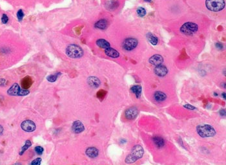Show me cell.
Here are the masks:
<instances>
[{
    "mask_svg": "<svg viewBox=\"0 0 226 165\" xmlns=\"http://www.w3.org/2000/svg\"><path fill=\"white\" fill-rule=\"evenodd\" d=\"M144 154V150L141 145H135L132 148L131 152L129 154L126 158V163L127 164H131L135 163L136 161L142 157Z\"/></svg>",
    "mask_w": 226,
    "mask_h": 165,
    "instance_id": "obj_1",
    "label": "cell"
},
{
    "mask_svg": "<svg viewBox=\"0 0 226 165\" xmlns=\"http://www.w3.org/2000/svg\"><path fill=\"white\" fill-rule=\"evenodd\" d=\"M196 129L198 135L202 138L212 137L216 134L215 129L210 124H200L197 126Z\"/></svg>",
    "mask_w": 226,
    "mask_h": 165,
    "instance_id": "obj_2",
    "label": "cell"
},
{
    "mask_svg": "<svg viewBox=\"0 0 226 165\" xmlns=\"http://www.w3.org/2000/svg\"><path fill=\"white\" fill-rule=\"evenodd\" d=\"M65 53L71 58H80L83 55V50L78 45L70 44L65 49Z\"/></svg>",
    "mask_w": 226,
    "mask_h": 165,
    "instance_id": "obj_3",
    "label": "cell"
},
{
    "mask_svg": "<svg viewBox=\"0 0 226 165\" xmlns=\"http://www.w3.org/2000/svg\"><path fill=\"white\" fill-rule=\"evenodd\" d=\"M207 9L212 12H220L224 9L225 3L224 0H206Z\"/></svg>",
    "mask_w": 226,
    "mask_h": 165,
    "instance_id": "obj_4",
    "label": "cell"
},
{
    "mask_svg": "<svg viewBox=\"0 0 226 165\" xmlns=\"http://www.w3.org/2000/svg\"><path fill=\"white\" fill-rule=\"evenodd\" d=\"M180 32L184 35L190 36L195 34L198 30V26L197 23L192 21L186 22L182 25L180 27Z\"/></svg>",
    "mask_w": 226,
    "mask_h": 165,
    "instance_id": "obj_5",
    "label": "cell"
},
{
    "mask_svg": "<svg viewBox=\"0 0 226 165\" xmlns=\"http://www.w3.org/2000/svg\"><path fill=\"white\" fill-rule=\"evenodd\" d=\"M7 93L11 96H25L30 93V91L21 89L17 83H15L9 89Z\"/></svg>",
    "mask_w": 226,
    "mask_h": 165,
    "instance_id": "obj_6",
    "label": "cell"
},
{
    "mask_svg": "<svg viewBox=\"0 0 226 165\" xmlns=\"http://www.w3.org/2000/svg\"><path fill=\"white\" fill-rule=\"evenodd\" d=\"M138 41L135 38H127L122 43V47L126 51H131L137 47Z\"/></svg>",
    "mask_w": 226,
    "mask_h": 165,
    "instance_id": "obj_7",
    "label": "cell"
},
{
    "mask_svg": "<svg viewBox=\"0 0 226 165\" xmlns=\"http://www.w3.org/2000/svg\"><path fill=\"white\" fill-rule=\"evenodd\" d=\"M21 129L27 132H32L36 129V124L31 120H26L21 124Z\"/></svg>",
    "mask_w": 226,
    "mask_h": 165,
    "instance_id": "obj_8",
    "label": "cell"
},
{
    "mask_svg": "<svg viewBox=\"0 0 226 165\" xmlns=\"http://www.w3.org/2000/svg\"><path fill=\"white\" fill-rule=\"evenodd\" d=\"M138 110L136 107H131L127 109L125 112V116L128 120H133L137 117Z\"/></svg>",
    "mask_w": 226,
    "mask_h": 165,
    "instance_id": "obj_9",
    "label": "cell"
},
{
    "mask_svg": "<svg viewBox=\"0 0 226 165\" xmlns=\"http://www.w3.org/2000/svg\"><path fill=\"white\" fill-rule=\"evenodd\" d=\"M154 72L155 75H156L158 77H163L165 75H167L168 73V69L167 67H165L163 65L161 64L160 66H157L154 69Z\"/></svg>",
    "mask_w": 226,
    "mask_h": 165,
    "instance_id": "obj_10",
    "label": "cell"
},
{
    "mask_svg": "<svg viewBox=\"0 0 226 165\" xmlns=\"http://www.w3.org/2000/svg\"><path fill=\"white\" fill-rule=\"evenodd\" d=\"M72 130L74 134H80L85 130V126L80 120H76L72 123Z\"/></svg>",
    "mask_w": 226,
    "mask_h": 165,
    "instance_id": "obj_11",
    "label": "cell"
},
{
    "mask_svg": "<svg viewBox=\"0 0 226 165\" xmlns=\"http://www.w3.org/2000/svg\"><path fill=\"white\" fill-rule=\"evenodd\" d=\"M149 63L153 65V66H160V65L163 64V58L162 57V56L160 55H154L149 58Z\"/></svg>",
    "mask_w": 226,
    "mask_h": 165,
    "instance_id": "obj_12",
    "label": "cell"
},
{
    "mask_svg": "<svg viewBox=\"0 0 226 165\" xmlns=\"http://www.w3.org/2000/svg\"><path fill=\"white\" fill-rule=\"evenodd\" d=\"M88 84L91 88H98L101 84V82L98 78L96 77H90L87 78Z\"/></svg>",
    "mask_w": 226,
    "mask_h": 165,
    "instance_id": "obj_13",
    "label": "cell"
},
{
    "mask_svg": "<svg viewBox=\"0 0 226 165\" xmlns=\"http://www.w3.org/2000/svg\"><path fill=\"white\" fill-rule=\"evenodd\" d=\"M86 155L90 158H95L99 155V150L95 147H89L85 151Z\"/></svg>",
    "mask_w": 226,
    "mask_h": 165,
    "instance_id": "obj_14",
    "label": "cell"
},
{
    "mask_svg": "<svg viewBox=\"0 0 226 165\" xmlns=\"http://www.w3.org/2000/svg\"><path fill=\"white\" fill-rule=\"evenodd\" d=\"M105 53L106 55L109 56V57H111L113 58H117L119 56V53L118 51L111 47L107 49H105Z\"/></svg>",
    "mask_w": 226,
    "mask_h": 165,
    "instance_id": "obj_15",
    "label": "cell"
},
{
    "mask_svg": "<svg viewBox=\"0 0 226 165\" xmlns=\"http://www.w3.org/2000/svg\"><path fill=\"white\" fill-rule=\"evenodd\" d=\"M153 98L155 101L158 102H161L165 101L166 99H167V95H166L165 93H163V92L158 91L154 93Z\"/></svg>",
    "mask_w": 226,
    "mask_h": 165,
    "instance_id": "obj_16",
    "label": "cell"
},
{
    "mask_svg": "<svg viewBox=\"0 0 226 165\" xmlns=\"http://www.w3.org/2000/svg\"><path fill=\"white\" fill-rule=\"evenodd\" d=\"M152 141L157 148H162L165 146V140L162 137L160 136H154L152 137Z\"/></svg>",
    "mask_w": 226,
    "mask_h": 165,
    "instance_id": "obj_17",
    "label": "cell"
},
{
    "mask_svg": "<svg viewBox=\"0 0 226 165\" xmlns=\"http://www.w3.org/2000/svg\"><path fill=\"white\" fill-rule=\"evenodd\" d=\"M21 87H22L23 89L24 90H28L31 86L32 84V80L31 77H25L24 78H23V80H21Z\"/></svg>",
    "mask_w": 226,
    "mask_h": 165,
    "instance_id": "obj_18",
    "label": "cell"
},
{
    "mask_svg": "<svg viewBox=\"0 0 226 165\" xmlns=\"http://www.w3.org/2000/svg\"><path fill=\"white\" fill-rule=\"evenodd\" d=\"M108 26V21L105 19H102L99 21H96L94 24V27L97 29H101V30H105L107 29Z\"/></svg>",
    "mask_w": 226,
    "mask_h": 165,
    "instance_id": "obj_19",
    "label": "cell"
},
{
    "mask_svg": "<svg viewBox=\"0 0 226 165\" xmlns=\"http://www.w3.org/2000/svg\"><path fill=\"white\" fill-rule=\"evenodd\" d=\"M146 38L148 41L150 42L152 45H156L158 43V38L150 32H149L146 34Z\"/></svg>",
    "mask_w": 226,
    "mask_h": 165,
    "instance_id": "obj_20",
    "label": "cell"
},
{
    "mask_svg": "<svg viewBox=\"0 0 226 165\" xmlns=\"http://www.w3.org/2000/svg\"><path fill=\"white\" fill-rule=\"evenodd\" d=\"M96 43V45L98 46L99 47L102 49H104L111 47L110 43L108 41H107V40H105V39H98Z\"/></svg>",
    "mask_w": 226,
    "mask_h": 165,
    "instance_id": "obj_21",
    "label": "cell"
},
{
    "mask_svg": "<svg viewBox=\"0 0 226 165\" xmlns=\"http://www.w3.org/2000/svg\"><path fill=\"white\" fill-rule=\"evenodd\" d=\"M130 91H131L132 93H134L135 94V96L137 97V99H139L140 97L142 89H141V87L140 86L135 85V86H133L132 87L130 88Z\"/></svg>",
    "mask_w": 226,
    "mask_h": 165,
    "instance_id": "obj_22",
    "label": "cell"
},
{
    "mask_svg": "<svg viewBox=\"0 0 226 165\" xmlns=\"http://www.w3.org/2000/svg\"><path fill=\"white\" fill-rule=\"evenodd\" d=\"M31 145H32L31 142L29 140H26V142H25V145H24L23 147L22 148H21V150H20V155H22L24 153H25V151L27 149H28L29 148H30V147H31Z\"/></svg>",
    "mask_w": 226,
    "mask_h": 165,
    "instance_id": "obj_23",
    "label": "cell"
},
{
    "mask_svg": "<svg viewBox=\"0 0 226 165\" xmlns=\"http://www.w3.org/2000/svg\"><path fill=\"white\" fill-rule=\"evenodd\" d=\"M60 75H61L60 73H55V74L51 75L49 76H48V77H47V79L48 82H54Z\"/></svg>",
    "mask_w": 226,
    "mask_h": 165,
    "instance_id": "obj_24",
    "label": "cell"
},
{
    "mask_svg": "<svg viewBox=\"0 0 226 165\" xmlns=\"http://www.w3.org/2000/svg\"><path fill=\"white\" fill-rule=\"evenodd\" d=\"M137 14L139 16V17L143 18L146 15V10L143 7H138L137 10Z\"/></svg>",
    "mask_w": 226,
    "mask_h": 165,
    "instance_id": "obj_25",
    "label": "cell"
},
{
    "mask_svg": "<svg viewBox=\"0 0 226 165\" xmlns=\"http://www.w3.org/2000/svg\"><path fill=\"white\" fill-rule=\"evenodd\" d=\"M34 150H35V151H36V153L38 154V155H42V153H43V151H44L43 148L42 147H40V146L35 147Z\"/></svg>",
    "mask_w": 226,
    "mask_h": 165,
    "instance_id": "obj_26",
    "label": "cell"
},
{
    "mask_svg": "<svg viewBox=\"0 0 226 165\" xmlns=\"http://www.w3.org/2000/svg\"><path fill=\"white\" fill-rule=\"evenodd\" d=\"M17 16H18V18L19 21H22L23 18L24 17V13H23L22 10H18V12L17 13Z\"/></svg>",
    "mask_w": 226,
    "mask_h": 165,
    "instance_id": "obj_27",
    "label": "cell"
},
{
    "mask_svg": "<svg viewBox=\"0 0 226 165\" xmlns=\"http://www.w3.org/2000/svg\"><path fill=\"white\" fill-rule=\"evenodd\" d=\"M41 162H42V159L40 157H38L35 159L34 160L32 161L31 164L32 165H40L41 164Z\"/></svg>",
    "mask_w": 226,
    "mask_h": 165,
    "instance_id": "obj_28",
    "label": "cell"
},
{
    "mask_svg": "<svg viewBox=\"0 0 226 165\" xmlns=\"http://www.w3.org/2000/svg\"><path fill=\"white\" fill-rule=\"evenodd\" d=\"M8 21H9V18H8V16L6 15V14H3L2 17H1V21L3 23H7L8 22Z\"/></svg>",
    "mask_w": 226,
    "mask_h": 165,
    "instance_id": "obj_29",
    "label": "cell"
},
{
    "mask_svg": "<svg viewBox=\"0 0 226 165\" xmlns=\"http://www.w3.org/2000/svg\"><path fill=\"white\" fill-rule=\"evenodd\" d=\"M184 107L186 108L187 110H196V107L195 106H193V105H190V104H189L184 105Z\"/></svg>",
    "mask_w": 226,
    "mask_h": 165,
    "instance_id": "obj_30",
    "label": "cell"
},
{
    "mask_svg": "<svg viewBox=\"0 0 226 165\" xmlns=\"http://www.w3.org/2000/svg\"><path fill=\"white\" fill-rule=\"evenodd\" d=\"M105 93H106L105 91H103V90H101L99 92H98L97 96H98V97H99V98H103V97L105 96Z\"/></svg>",
    "mask_w": 226,
    "mask_h": 165,
    "instance_id": "obj_31",
    "label": "cell"
},
{
    "mask_svg": "<svg viewBox=\"0 0 226 165\" xmlns=\"http://www.w3.org/2000/svg\"><path fill=\"white\" fill-rule=\"evenodd\" d=\"M215 47L218 49H223V44L220 42H217L215 44Z\"/></svg>",
    "mask_w": 226,
    "mask_h": 165,
    "instance_id": "obj_32",
    "label": "cell"
},
{
    "mask_svg": "<svg viewBox=\"0 0 226 165\" xmlns=\"http://www.w3.org/2000/svg\"><path fill=\"white\" fill-rule=\"evenodd\" d=\"M219 113H220V115L222 116V117H224V116H225V114H226L225 110H224V109H222V110H221L220 111Z\"/></svg>",
    "mask_w": 226,
    "mask_h": 165,
    "instance_id": "obj_33",
    "label": "cell"
},
{
    "mask_svg": "<svg viewBox=\"0 0 226 165\" xmlns=\"http://www.w3.org/2000/svg\"><path fill=\"white\" fill-rule=\"evenodd\" d=\"M3 126L0 125V135H2L3 133Z\"/></svg>",
    "mask_w": 226,
    "mask_h": 165,
    "instance_id": "obj_34",
    "label": "cell"
},
{
    "mask_svg": "<svg viewBox=\"0 0 226 165\" xmlns=\"http://www.w3.org/2000/svg\"><path fill=\"white\" fill-rule=\"evenodd\" d=\"M222 96L223 97V98H224V100L226 99V97H225V93H223L222 94Z\"/></svg>",
    "mask_w": 226,
    "mask_h": 165,
    "instance_id": "obj_35",
    "label": "cell"
},
{
    "mask_svg": "<svg viewBox=\"0 0 226 165\" xmlns=\"http://www.w3.org/2000/svg\"><path fill=\"white\" fill-rule=\"evenodd\" d=\"M223 86H224V88L225 89V83H223Z\"/></svg>",
    "mask_w": 226,
    "mask_h": 165,
    "instance_id": "obj_36",
    "label": "cell"
},
{
    "mask_svg": "<svg viewBox=\"0 0 226 165\" xmlns=\"http://www.w3.org/2000/svg\"><path fill=\"white\" fill-rule=\"evenodd\" d=\"M152 1V0H145V1H147V2H151Z\"/></svg>",
    "mask_w": 226,
    "mask_h": 165,
    "instance_id": "obj_37",
    "label": "cell"
},
{
    "mask_svg": "<svg viewBox=\"0 0 226 165\" xmlns=\"http://www.w3.org/2000/svg\"><path fill=\"white\" fill-rule=\"evenodd\" d=\"M214 94L215 96H216V95L218 96V93H214Z\"/></svg>",
    "mask_w": 226,
    "mask_h": 165,
    "instance_id": "obj_38",
    "label": "cell"
}]
</instances>
